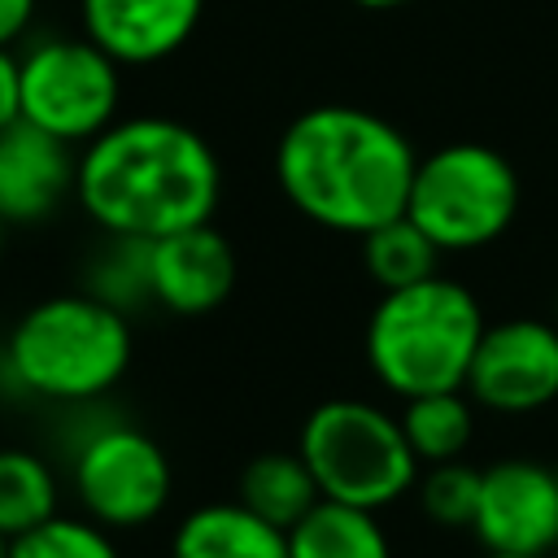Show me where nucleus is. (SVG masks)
I'll return each mask as SVG.
<instances>
[{"mask_svg":"<svg viewBox=\"0 0 558 558\" xmlns=\"http://www.w3.org/2000/svg\"><path fill=\"white\" fill-rule=\"evenodd\" d=\"M74 201L105 235L161 240L214 222L222 161L192 122L131 113L78 148Z\"/></svg>","mask_w":558,"mask_h":558,"instance_id":"f257e3e1","label":"nucleus"},{"mask_svg":"<svg viewBox=\"0 0 558 558\" xmlns=\"http://www.w3.org/2000/svg\"><path fill=\"white\" fill-rule=\"evenodd\" d=\"M418 153L384 113L357 105H314L275 140V183L314 227L366 235L405 214Z\"/></svg>","mask_w":558,"mask_h":558,"instance_id":"f03ea898","label":"nucleus"},{"mask_svg":"<svg viewBox=\"0 0 558 558\" xmlns=\"http://www.w3.org/2000/svg\"><path fill=\"white\" fill-rule=\"evenodd\" d=\"M484 327V305L466 283L427 275L375 301L362 331V357L384 392L410 401L462 388Z\"/></svg>","mask_w":558,"mask_h":558,"instance_id":"7ed1b4c3","label":"nucleus"},{"mask_svg":"<svg viewBox=\"0 0 558 558\" xmlns=\"http://www.w3.org/2000/svg\"><path fill=\"white\" fill-rule=\"evenodd\" d=\"M131 314L83 288L35 301L4 340L9 384L57 405H83L113 392L131 371Z\"/></svg>","mask_w":558,"mask_h":558,"instance_id":"20e7f679","label":"nucleus"},{"mask_svg":"<svg viewBox=\"0 0 558 558\" xmlns=\"http://www.w3.org/2000/svg\"><path fill=\"white\" fill-rule=\"evenodd\" d=\"M296 449L327 501L375 514L405 501L423 471L401 432V418L366 397L318 401L301 423Z\"/></svg>","mask_w":558,"mask_h":558,"instance_id":"39448f33","label":"nucleus"},{"mask_svg":"<svg viewBox=\"0 0 558 558\" xmlns=\"http://www.w3.org/2000/svg\"><path fill=\"white\" fill-rule=\"evenodd\" d=\"M523 205V179L514 161L480 140H453L418 157L405 218L440 253H475L497 244Z\"/></svg>","mask_w":558,"mask_h":558,"instance_id":"423d86ee","label":"nucleus"},{"mask_svg":"<svg viewBox=\"0 0 558 558\" xmlns=\"http://www.w3.org/2000/svg\"><path fill=\"white\" fill-rule=\"evenodd\" d=\"M22 122L83 148L122 118V65L87 35H44L17 52Z\"/></svg>","mask_w":558,"mask_h":558,"instance_id":"0eeeda50","label":"nucleus"},{"mask_svg":"<svg viewBox=\"0 0 558 558\" xmlns=\"http://www.w3.org/2000/svg\"><path fill=\"white\" fill-rule=\"evenodd\" d=\"M70 488L87 519L109 532H131L166 514L174 497V466L144 427L100 423L70 458Z\"/></svg>","mask_w":558,"mask_h":558,"instance_id":"6e6552de","label":"nucleus"},{"mask_svg":"<svg viewBox=\"0 0 558 558\" xmlns=\"http://www.w3.org/2000/svg\"><path fill=\"white\" fill-rule=\"evenodd\" d=\"M466 397L475 410L523 418L558 401V323L549 318H501L488 323L471 371Z\"/></svg>","mask_w":558,"mask_h":558,"instance_id":"1a4fd4ad","label":"nucleus"},{"mask_svg":"<svg viewBox=\"0 0 558 558\" xmlns=\"http://www.w3.org/2000/svg\"><path fill=\"white\" fill-rule=\"evenodd\" d=\"M471 536L493 554L549 558L558 549V480L554 462L497 458L480 466V501Z\"/></svg>","mask_w":558,"mask_h":558,"instance_id":"9d476101","label":"nucleus"},{"mask_svg":"<svg viewBox=\"0 0 558 558\" xmlns=\"http://www.w3.org/2000/svg\"><path fill=\"white\" fill-rule=\"evenodd\" d=\"M240 279V257L231 240L214 227H183L161 240H148V292L153 305L179 314V318H201L227 305Z\"/></svg>","mask_w":558,"mask_h":558,"instance_id":"9b49d317","label":"nucleus"},{"mask_svg":"<svg viewBox=\"0 0 558 558\" xmlns=\"http://www.w3.org/2000/svg\"><path fill=\"white\" fill-rule=\"evenodd\" d=\"M205 17V0H78L83 35L122 70L161 65L187 48Z\"/></svg>","mask_w":558,"mask_h":558,"instance_id":"f8f14e48","label":"nucleus"},{"mask_svg":"<svg viewBox=\"0 0 558 558\" xmlns=\"http://www.w3.org/2000/svg\"><path fill=\"white\" fill-rule=\"evenodd\" d=\"M78 148L31 126L13 122L0 131V218L9 227H35L52 218L74 196Z\"/></svg>","mask_w":558,"mask_h":558,"instance_id":"ddd939ff","label":"nucleus"},{"mask_svg":"<svg viewBox=\"0 0 558 558\" xmlns=\"http://www.w3.org/2000/svg\"><path fill=\"white\" fill-rule=\"evenodd\" d=\"M170 558H288V532L235 497L205 501L174 523Z\"/></svg>","mask_w":558,"mask_h":558,"instance_id":"4468645a","label":"nucleus"},{"mask_svg":"<svg viewBox=\"0 0 558 558\" xmlns=\"http://www.w3.org/2000/svg\"><path fill=\"white\" fill-rule=\"evenodd\" d=\"M235 501H244L253 514H262L266 523L288 532L296 519H305L323 501V493H318L314 471L305 466L301 449H266L244 462V471L235 480Z\"/></svg>","mask_w":558,"mask_h":558,"instance_id":"2eb2a0df","label":"nucleus"},{"mask_svg":"<svg viewBox=\"0 0 558 558\" xmlns=\"http://www.w3.org/2000/svg\"><path fill=\"white\" fill-rule=\"evenodd\" d=\"M288 558H392V541L375 510L323 497L288 527Z\"/></svg>","mask_w":558,"mask_h":558,"instance_id":"dca6fc26","label":"nucleus"},{"mask_svg":"<svg viewBox=\"0 0 558 558\" xmlns=\"http://www.w3.org/2000/svg\"><path fill=\"white\" fill-rule=\"evenodd\" d=\"M397 418H401V432H405V440L423 466L453 462L475 440V401L466 397V388L410 397V401H401Z\"/></svg>","mask_w":558,"mask_h":558,"instance_id":"f3484780","label":"nucleus"},{"mask_svg":"<svg viewBox=\"0 0 558 558\" xmlns=\"http://www.w3.org/2000/svg\"><path fill=\"white\" fill-rule=\"evenodd\" d=\"M61 510V480L35 449H0V536H22Z\"/></svg>","mask_w":558,"mask_h":558,"instance_id":"a211bd4d","label":"nucleus"},{"mask_svg":"<svg viewBox=\"0 0 558 558\" xmlns=\"http://www.w3.org/2000/svg\"><path fill=\"white\" fill-rule=\"evenodd\" d=\"M362 270L379 292L410 288L427 275H440V248L405 214H397L384 227L362 235Z\"/></svg>","mask_w":558,"mask_h":558,"instance_id":"6ab92c4d","label":"nucleus"},{"mask_svg":"<svg viewBox=\"0 0 558 558\" xmlns=\"http://www.w3.org/2000/svg\"><path fill=\"white\" fill-rule=\"evenodd\" d=\"M83 292L118 305L131 314L135 305H153L148 292V240H126V235H105V248L92 257L83 275Z\"/></svg>","mask_w":558,"mask_h":558,"instance_id":"aec40b11","label":"nucleus"},{"mask_svg":"<svg viewBox=\"0 0 558 558\" xmlns=\"http://www.w3.org/2000/svg\"><path fill=\"white\" fill-rule=\"evenodd\" d=\"M414 497H418V510L427 523H436L445 532H471L475 501H480V466H471L466 458L432 462L418 471Z\"/></svg>","mask_w":558,"mask_h":558,"instance_id":"412c9836","label":"nucleus"},{"mask_svg":"<svg viewBox=\"0 0 558 558\" xmlns=\"http://www.w3.org/2000/svg\"><path fill=\"white\" fill-rule=\"evenodd\" d=\"M9 558H122L109 527L87 514H52L9 541Z\"/></svg>","mask_w":558,"mask_h":558,"instance_id":"4be33fe9","label":"nucleus"},{"mask_svg":"<svg viewBox=\"0 0 558 558\" xmlns=\"http://www.w3.org/2000/svg\"><path fill=\"white\" fill-rule=\"evenodd\" d=\"M39 0H0V48H17L35 26Z\"/></svg>","mask_w":558,"mask_h":558,"instance_id":"5701e85b","label":"nucleus"},{"mask_svg":"<svg viewBox=\"0 0 558 558\" xmlns=\"http://www.w3.org/2000/svg\"><path fill=\"white\" fill-rule=\"evenodd\" d=\"M22 118V96H17V52L0 48V131Z\"/></svg>","mask_w":558,"mask_h":558,"instance_id":"b1692460","label":"nucleus"},{"mask_svg":"<svg viewBox=\"0 0 558 558\" xmlns=\"http://www.w3.org/2000/svg\"><path fill=\"white\" fill-rule=\"evenodd\" d=\"M353 9H366V13H392V9H405L414 0H349Z\"/></svg>","mask_w":558,"mask_h":558,"instance_id":"393cba45","label":"nucleus"},{"mask_svg":"<svg viewBox=\"0 0 558 558\" xmlns=\"http://www.w3.org/2000/svg\"><path fill=\"white\" fill-rule=\"evenodd\" d=\"M4 244H9V222L0 218V262H4Z\"/></svg>","mask_w":558,"mask_h":558,"instance_id":"a878e982","label":"nucleus"},{"mask_svg":"<svg viewBox=\"0 0 558 558\" xmlns=\"http://www.w3.org/2000/svg\"><path fill=\"white\" fill-rule=\"evenodd\" d=\"M9 384V366H4V344H0V388Z\"/></svg>","mask_w":558,"mask_h":558,"instance_id":"bb28decb","label":"nucleus"},{"mask_svg":"<svg viewBox=\"0 0 558 558\" xmlns=\"http://www.w3.org/2000/svg\"><path fill=\"white\" fill-rule=\"evenodd\" d=\"M480 558H527V554H493V549H480Z\"/></svg>","mask_w":558,"mask_h":558,"instance_id":"cd10ccee","label":"nucleus"},{"mask_svg":"<svg viewBox=\"0 0 558 558\" xmlns=\"http://www.w3.org/2000/svg\"><path fill=\"white\" fill-rule=\"evenodd\" d=\"M0 558H9V536H0Z\"/></svg>","mask_w":558,"mask_h":558,"instance_id":"c85d7f7f","label":"nucleus"},{"mask_svg":"<svg viewBox=\"0 0 558 558\" xmlns=\"http://www.w3.org/2000/svg\"><path fill=\"white\" fill-rule=\"evenodd\" d=\"M554 480H558V462H554Z\"/></svg>","mask_w":558,"mask_h":558,"instance_id":"c756f323","label":"nucleus"}]
</instances>
